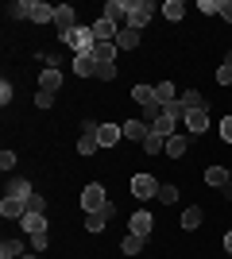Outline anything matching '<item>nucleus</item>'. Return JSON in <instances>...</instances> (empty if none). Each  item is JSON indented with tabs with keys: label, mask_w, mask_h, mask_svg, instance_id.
Instances as JSON below:
<instances>
[{
	"label": "nucleus",
	"mask_w": 232,
	"mask_h": 259,
	"mask_svg": "<svg viewBox=\"0 0 232 259\" xmlns=\"http://www.w3.org/2000/svg\"><path fill=\"white\" fill-rule=\"evenodd\" d=\"M62 43H66L74 54H93L97 39H93V27H74L70 35H62Z\"/></svg>",
	"instance_id": "nucleus-1"
},
{
	"label": "nucleus",
	"mask_w": 232,
	"mask_h": 259,
	"mask_svg": "<svg viewBox=\"0 0 232 259\" xmlns=\"http://www.w3.org/2000/svg\"><path fill=\"white\" fill-rule=\"evenodd\" d=\"M151 16H155V4L151 0H128V27H147L151 23Z\"/></svg>",
	"instance_id": "nucleus-2"
},
{
	"label": "nucleus",
	"mask_w": 232,
	"mask_h": 259,
	"mask_svg": "<svg viewBox=\"0 0 232 259\" xmlns=\"http://www.w3.org/2000/svg\"><path fill=\"white\" fill-rule=\"evenodd\" d=\"M105 201H109V194H105V186H101V182H93V186L81 190V209H85V213H101Z\"/></svg>",
	"instance_id": "nucleus-3"
},
{
	"label": "nucleus",
	"mask_w": 232,
	"mask_h": 259,
	"mask_svg": "<svg viewBox=\"0 0 232 259\" xmlns=\"http://www.w3.org/2000/svg\"><path fill=\"white\" fill-rule=\"evenodd\" d=\"M132 197H140V201H155V197H159V182H155L151 174H135V178H132Z\"/></svg>",
	"instance_id": "nucleus-4"
},
{
	"label": "nucleus",
	"mask_w": 232,
	"mask_h": 259,
	"mask_svg": "<svg viewBox=\"0 0 232 259\" xmlns=\"http://www.w3.org/2000/svg\"><path fill=\"white\" fill-rule=\"evenodd\" d=\"M55 27H58V39H62V35H70L74 27H81L70 4H55Z\"/></svg>",
	"instance_id": "nucleus-5"
},
{
	"label": "nucleus",
	"mask_w": 232,
	"mask_h": 259,
	"mask_svg": "<svg viewBox=\"0 0 232 259\" xmlns=\"http://www.w3.org/2000/svg\"><path fill=\"white\" fill-rule=\"evenodd\" d=\"M101 16H105V20H112L116 27H128V0H109Z\"/></svg>",
	"instance_id": "nucleus-6"
},
{
	"label": "nucleus",
	"mask_w": 232,
	"mask_h": 259,
	"mask_svg": "<svg viewBox=\"0 0 232 259\" xmlns=\"http://www.w3.org/2000/svg\"><path fill=\"white\" fill-rule=\"evenodd\" d=\"M27 20H35V23H55V4L27 0Z\"/></svg>",
	"instance_id": "nucleus-7"
},
{
	"label": "nucleus",
	"mask_w": 232,
	"mask_h": 259,
	"mask_svg": "<svg viewBox=\"0 0 232 259\" xmlns=\"http://www.w3.org/2000/svg\"><path fill=\"white\" fill-rule=\"evenodd\" d=\"M120 128H124V140H132V143H144L147 136H151V124H147V120H124Z\"/></svg>",
	"instance_id": "nucleus-8"
},
{
	"label": "nucleus",
	"mask_w": 232,
	"mask_h": 259,
	"mask_svg": "<svg viewBox=\"0 0 232 259\" xmlns=\"http://www.w3.org/2000/svg\"><path fill=\"white\" fill-rule=\"evenodd\" d=\"M116 35H120V27L112 20H105V16H97V23H93V39L97 43H116Z\"/></svg>",
	"instance_id": "nucleus-9"
},
{
	"label": "nucleus",
	"mask_w": 232,
	"mask_h": 259,
	"mask_svg": "<svg viewBox=\"0 0 232 259\" xmlns=\"http://www.w3.org/2000/svg\"><path fill=\"white\" fill-rule=\"evenodd\" d=\"M23 213H27V201H23V197H4V201H0V217H4V221H23Z\"/></svg>",
	"instance_id": "nucleus-10"
},
{
	"label": "nucleus",
	"mask_w": 232,
	"mask_h": 259,
	"mask_svg": "<svg viewBox=\"0 0 232 259\" xmlns=\"http://www.w3.org/2000/svg\"><path fill=\"white\" fill-rule=\"evenodd\" d=\"M151 228H155V217L147 213V209L132 213V221H128V232H135V236H151Z\"/></svg>",
	"instance_id": "nucleus-11"
},
{
	"label": "nucleus",
	"mask_w": 232,
	"mask_h": 259,
	"mask_svg": "<svg viewBox=\"0 0 232 259\" xmlns=\"http://www.w3.org/2000/svg\"><path fill=\"white\" fill-rule=\"evenodd\" d=\"M186 128H190V136L209 132V108H194V112H186Z\"/></svg>",
	"instance_id": "nucleus-12"
},
{
	"label": "nucleus",
	"mask_w": 232,
	"mask_h": 259,
	"mask_svg": "<svg viewBox=\"0 0 232 259\" xmlns=\"http://www.w3.org/2000/svg\"><path fill=\"white\" fill-rule=\"evenodd\" d=\"M39 89H43V93H58V89H62V70H58V66H47L43 74H39Z\"/></svg>",
	"instance_id": "nucleus-13"
},
{
	"label": "nucleus",
	"mask_w": 232,
	"mask_h": 259,
	"mask_svg": "<svg viewBox=\"0 0 232 259\" xmlns=\"http://www.w3.org/2000/svg\"><path fill=\"white\" fill-rule=\"evenodd\" d=\"M120 140H124V128H120V124H101V132H97V143H101V147H116Z\"/></svg>",
	"instance_id": "nucleus-14"
},
{
	"label": "nucleus",
	"mask_w": 232,
	"mask_h": 259,
	"mask_svg": "<svg viewBox=\"0 0 232 259\" xmlns=\"http://www.w3.org/2000/svg\"><path fill=\"white\" fill-rule=\"evenodd\" d=\"M31 194H35V190H31V182H27V178H20V174H12V178H8V190H4V197H23V201H27Z\"/></svg>",
	"instance_id": "nucleus-15"
},
{
	"label": "nucleus",
	"mask_w": 232,
	"mask_h": 259,
	"mask_svg": "<svg viewBox=\"0 0 232 259\" xmlns=\"http://www.w3.org/2000/svg\"><path fill=\"white\" fill-rule=\"evenodd\" d=\"M74 74L77 77H97V58L93 54H74Z\"/></svg>",
	"instance_id": "nucleus-16"
},
{
	"label": "nucleus",
	"mask_w": 232,
	"mask_h": 259,
	"mask_svg": "<svg viewBox=\"0 0 232 259\" xmlns=\"http://www.w3.org/2000/svg\"><path fill=\"white\" fill-rule=\"evenodd\" d=\"M20 228L27 232V236H35V232H47V217H43V213H23Z\"/></svg>",
	"instance_id": "nucleus-17"
},
{
	"label": "nucleus",
	"mask_w": 232,
	"mask_h": 259,
	"mask_svg": "<svg viewBox=\"0 0 232 259\" xmlns=\"http://www.w3.org/2000/svg\"><path fill=\"white\" fill-rule=\"evenodd\" d=\"M140 47V31L135 27H120V35H116V51H135Z\"/></svg>",
	"instance_id": "nucleus-18"
},
{
	"label": "nucleus",
	"mask_w": 232,
	"mask_h": 259,
	"mask_svg": "<svg viewBox=\"0 0 232 259\" xmlns=\"http://www.w3.org/2000/svg\"><path fill=\"white\" fill-rule=\"evenodd\" d=\"M144 244H147V236H135V232H128V236L120 240V251H124L128 259H132L135 251H144Z\"/></svg>",
	"instance_id": "nucleus-19"
},
{
	"label": "nucleus",
	"mask_w": 232,
	"mask_h": 259,
	"mask_svg": "<svg viewBox=\"0 0 232 259\" xmlns=\"http://www.w3.org/2000/svg\"><path fill=\"white\" fill-rule=\"evenodd\" d=\"M174 124H178V120H170L163 112L159 120H151V132H155V136H163V140H170V136H174Z\"/></svg>",
	"instance_id": "nucleus-20"
},
{
	"label": "nucleus",
	"mask_w": 232,
	"mask_h": 259,
	"mask_svg": "<svg viewBox=\"0 0 232 259\" xmlns=\"http://www.w3.org/2000/svg\"><path fill=\"white\" fill-rule=\"evenodd\" d=\"M186 147H190V136H170V140H166V155H170V159H182Z\"/></svg>",
	"instance_id": "nucleus-21"
},
{
	"label": "nucleus",
	"mask_w": 232,
	"mask_h": 259,
	"mask_svg": "<svg viewBox=\"0 0 232 259\" xmlns=\"http://www.w3.org/2000/svg\"><path fill=\"white\" fill-rule=\"evenodd\" d=\"M93 58H97V66L116 62V43H97V47H93Z\"/></svg>",
	"instance_id": "nucleus-22"
},
{
	"label": "nucleus",
	"mask_w": 232,
	"mask_h": 259,
	"mask_svg": "<svg viewBox=\"0 0 232 259\" xmlns=\"http://www.w3.org/2000/svg\"><path fill=\"white\" fill-rule=\"evenodd\" d=\"M205 186H228V166H209L205 170Z\"/></svg>",
	"instance_id": "nucleus-23"
},
{
	"label": "nucleus",
	"mask_w": 232,
	"mask_h": 259,
	"mask_svg": "<svg viewBox=\"0 0 232 259\" xmlns=\"http://www.w3.org/2000/svg\"><path fill=\"white\" fill-rule=\"evenodd\" d=\"M163 16L170 23H178L182 16H186V4H182V0H166V4H163Z\"/></svg>",
	"instance_id": "nucleus-24"
},
{
	"label": "nucleus",
	"mask_w": 232,
	"mask_h": 259,
	"mask_svg": "<svg viewBox=\"0 0 232 259\" xmlns=\"http://www.w3.org/2000/svg\"><path fill=\"white\" fill-rule=\"evenodd\" d=\"M23 255V240H4L0 244V259H20Z\"/></svg>",
	"instance_id": "nucleus-25"
},
{
	"label": "nucleus",
	"mask_w": 232,
	"mask_h": 259,
	"mask_svg": "<svg viewBox=\"0 0 232 259\" xmlns=\"http://www.w3.org/2000/svg\"><path fill=\"white\" fill-rule=\"evenodd\" d=\"M178 101L186 105V112H194V108H205V97H201L198 89H186V93H182V97H178Z\"/></svg>",
	"instance_id": "nucleus-26"
},
{
	"label": "nucleus",
	"mask_w": 232,
	"mask_h": 259,
	"mask_svg": "<svg viewBox=\"0 0 232 259\" xmlns=\"http://www.w3.org/2000/svg\"><path fill=\"white\" fill-rule=\"evenodd\" d=\"M155 93H159V101H163V105H170V101H178V89L170 85V81H159V85H155Z\"/></svg>",
	"instance_id": "nucleus-27"
},
{
	"label": "nucleus",
	"mask_w": 232,
	"mask_h": 259,
	"mask_svg": "<svg viewBox=\"0 0 232 259\" xmlns=\"http://www.w3.org/2000/svg\"><path fill=\"white\" fill-rule=\"evenodd\" d=\"M144 151H147V155H159V151H166V140H163V136H155V132H151V136H147V140H144Z\"/></svg>",
	"instance_id": "nucleus-28"
},
{
	"label": "nucleus",
	"mask_w": 232,
	"mask_h": 259,
	"mask_svg": "<svg viewBox=\"0 0 232 259\" xmlns=\"http://www.w3.org/2000/svg\"><path fill=\"white\" fill-rule=\"evenodd\" d=\"M97 147H101L97 136H81V140H77V155H81V159H85V155H93Z\"/></svg>",
	"instance_id": "nucleus-29"
},
{
	"label": "nucleus",
	"mask_w": 232,
	"mask_h": 259,
	"mask_svg": "<svg viewBox=\"0 0 232 259\" xmlns=\"http://www.w3.org/2000/svg\"><path fill=\"white\" fill-rule=\"evenodd\" d=\"M155 201H163V205H174V201H178V186H170V182L159 186V197H155Z\"/></svg>",
	"instance_id": "nucleus-30"
},
{
	"label": "nucleus",
	"mask_w": 232,
	"mask_h": 259,
	"mask_svg": "<svg viewBox=\"0 0 232 259\" xmlns=\"http://www.w3.org/2000/svg\"><path fill=\"white\" fill-rule=\"evenodd\" d=\"M163 112L170 120H186V105H182V101H170V105H163Z\"/></svg>",
	"instance_id": "nucleus-31"
},
{
	"label": "nucleus",
	"mask_w": 232,
	"mask_h": 259,
	"mask_svg": "<svg viewBox=\"0 0 232 259\" xmlns=\"http://www.w3.org/2000/svg\"><path fill=\"white\" fill-rule=\"evenodd\" d=\"M201 225V209L194 205V209H186V213H182V228H198Z\"/></svg>",
	"instance_id": "nucleus-32"
},
{
	"label": "nucleus",
	"mask_w": 232,
	"mask_h": 259,
	"mask_svg": "<svg viewBox=\"0 0 232 259\" xmlns=\"http://www.w3.org/2000/svg\"><path fill=\"white\" fill-rule=\"evenodd\" d=\"M8 16H12V20H27V0H12Z\"/></svg>",
	"instance_id": "nucleus-33"
},
{
	"label": "nucleus",
	"mask_w": 232,
	"mask_h": 259,
	"mask_svg": "<svg viewBox=\"0 0 232 259\" xmlns=\"http://www.w3.org/2000/svg\"><path fill=\"white\" fill-rule=\"evenodd\" d=\"M105 225H109V221H105L101 213H89L85 217V228H89V232H105Z\"/></svg>",
	"instance_id": "nucleus-34"
},
{
	"label": "nucleus",
	"mask_w": 232,
	"mask_h": 259,
	"mask_svg": "<svg viewBox=\"0 0 232 259\" xmlns=\"http://www.w3.org/2000/svg\"><path fill=\"white\" fill-rule=\"evenodd\" d=\"M27 213H43V217H47V197L31 194V197H27Z\"/></svg>",
	"instance_id": "nucleus-35"
},
{
	"label": "nucleus",
	"mask_w": 232,
	"mask_h": 259,
	"mask_svg": "<svg viewBox=\"0 0 232 259\" xmlns=\"http://www.w3.org/2000/svg\"><path fill=\"white\" fill-rule=\"evenodd\" d=\"M198 12H205V16H221V0H201Z\"/></svg>",
	"instance_id": "nucleus-36"
},
{
	"label": "nucleus",
	"mask_w": 232,
	"mask_h": 259,
	"mask_svg": "<svg viewBox=\"0 0 232 259\" xmlns=\"http://www.w3.org/2000/svg\"><path fill=\"white\" fill-rule=\"evenodd\" d=\"M97 77H101V81H112V77H116V62H105V66H97Z\"/></svg>",
	"instance_id": "nucleus-37"
},
{
	"label": "nucleus",
	"mask_w": 232,
	"mask_h": 259,
	"mask_svg": "<svg viewBox=\"0 0 232 259\" xmlns=\"http://www.w3.org/2000/svg\"><path fill=\"white\" fill-rule=\"evenodd\" d=\"M27 244H31V251H47V232H35V236H27Z\"/></svg>",
	"instance_id": "nucleus-38"
},
{
	"label": "nucleus",
	"mask_w": 232,
	"mask_h": 259,
	"mask_svg": "<svg viewBox=\"0 0 232 259\" xmlns=\"http://www.w3.org/2000/svg\"><path fill=\"white\" fill-rule=\"evenodd\" d=\"M217 81H221V85H232V62H221V70H217Z\"/></svg>",
	"instance_id": "nucleus-39"
},
{
	"label": "nucleus",
	"mask_w": 232,
	"mask_h": 259,
	"mask_svg": "<svg viewBox=\"0 0 232 259\" xmlns=\"http://www.w3.org/2000/svg\"><path fill=\"white\" fill-rule=\"evenodd\" d=\"M221 140H224V143H232V112L221 120Z\"/></svg>",
	"instance_id": "nucleus-40"
},
{
	"label": "nucleus",
	"mask_w": 232,
	"mask_h": 259,
	"mask_svg": "<svg viewBox=\"0 0 232 259\" xmlns=\"http://www.w3.org/2000/svg\"><path fill=\"white\" fill-rule=\"evenodd\" d=\"M35 105H39V108H51V105H55V93H43V89H39V93H35Z\"/></svg>",
	"instance_id": "nucleus-41"
},
{
	"label": "nucleus",
	"mask_w": 232,
	"mask_h": 259,
	"mask_svg": "<svg viewBox=\"0 0 232 259\" xmlns=\"http://www.w3.org/2000/svg\"><path fill=\"white\" fill-rule=\"evenodd\" d=\"M97 132H101L97 120H81V136H97Z\"/></svg>",
	"instance_id": "nucleus-42"
},
{
	"label": "nucleus",
	"mask_w": 232,
	"mask_h": 259,
	"mask_svg": "<svg viewBox=\"0 0 232 259\" xmlns=\"http://www.w3.org/2000/svg\"><path fill=\"white\" fill-rule=\"evenodd\" d=\"M0 166L12 170V166H16V151H0Z\"/></svg>",
	"instance_id": "nucleus-43"
},
{
	"label": "nucleus",
	"mask_w": 232,
	"mask_h": 259,
	"mask_svg": "<svg viewBox=\"0 0 232 259\" xmlns=\"http://www.w3.org/2000/svg\"><path fill=\"white\" fill-rule=\"evenodd\" d=\"M101 217H105V221H112V217H116V201H112V197L101 205Z\"/></svg>",
	"instance_id": "nucleus-44"
},
{
	"label": "nucleus",
	"mask_w": 232,
	"mask_h": 259,
	"mask_svg": "<svg viewBox=\"0 0 232 259\" xmlns=\"http://www.w3.org/2000/svg\"><path fill=\"white\" fill-rule=\"evenodd\" d=\"M12 97H16V93H12V85L4 81V85H0V105H12Z\"/></svg>",
	"instance_id": "nucleus-45"
},
{
	"label": "nucleus",
	"mask_w": 232,
	"mask_h": 259,
	"mask_svg": "<svg viewBox=\"0 0 232 259\" xmlns=\"http://www.w3.org/2000/svg\"><path fill=\"white\" fill-rule=\"evenodd\" d=\"M221 16H224V23H232V0H221Z\"/></svg>",
	"instance_id": "nucleus-46"
},
{
	"label": "nucleus",
	"mask_w": 232,
	"mask_h": 259,
	"mask_svg": "<svg viewBox=\"0 0 232 259\" xmlns=\"http://www.w3.org/2000/svg\"><path fill=\"white\" fill-rule=\"evenodd\" d=\"M224 251L232 255V232H224Z\"/></svg>",
	"instance_id": "nucleus-47"
},
{
	"label": "nucleus",
	"mask_w": 232,
	"mask_h": 259,
	"mask_svg": "<svg viewBox=\"0 0 232 259\" xmlns=\"http://www.w3.org/2000/svg\"><path fill=\"white\" fill-rule=\"evenodd\" d=\"M20 259H39V251H23V255Z\"/></svg>",
	"instance_id": "nucleus-48"
},
{
	"label": "nucleus",
	"mask_w": 232,
	"mask_h": 259,
	"mask_svg": "<svg viewBox=\"0 0 232 259\" xmlns=\"http://www.w3.org/2000/svg\"><path fill=\"white\" fill-rule=\"evenodd\" d=\"M228 186H232V166H228Z\"/></svg>",
	"instance_id": "nucleus-49"
}]
</instances>
